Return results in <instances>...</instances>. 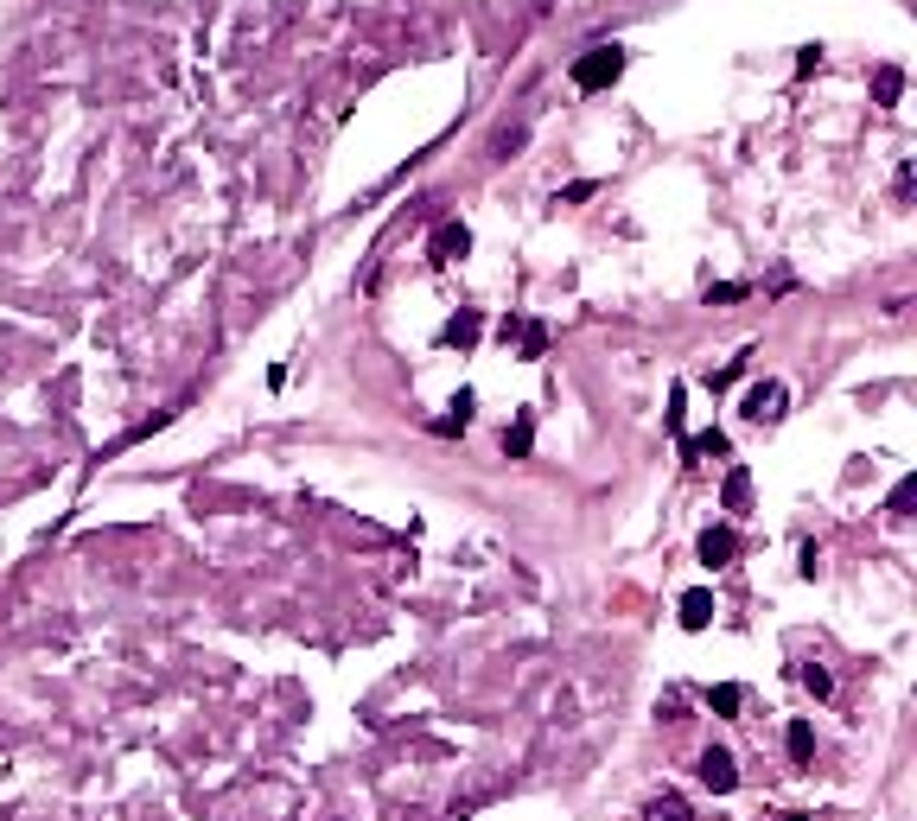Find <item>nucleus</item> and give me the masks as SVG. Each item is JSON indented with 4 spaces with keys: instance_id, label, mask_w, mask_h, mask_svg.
<instances>
[{
    "instance_id": "obj_1",
    "label": "nucleus",
    "mask_w": 917,
    "mask_h": 821,
    "mask_svg": "<svg viewBox=\"0 0 917 821\" xmlns=\"http://www.w3.org/2000/svg\"><path fill=\"white\" fill-rule=\"evenodd\" d=\"M574 90L580 96H599V90H612L618 77H625V45H593V51H580L574 58Z\"/></svg>"
},
{
    "instance_id": "obj_2",
    "label": "nucleus",
    "mask_w": 917,
    "mask_h": 821,
    "mask_svg": "<svg viewBox=\"0 0 917 821\" xmlns=\"http://www.w3.org/2000/svg\"><path fill=\"white\" fill-rule=\"evenodd\" d=\"M701 783H707L714 796H733V790H739V764H733V751L707 745V751H701Z\"/></svg>"
},
{
    "instance_id": "obj_3",
    "label": "nucleus",
    "mask_w": 917,
    "mask_h": 821,
    "mask_svg": "<svg viewBox=\"0 0 917 821\" xmlns=\"http://www.w3.org/2000/svg\"><path fill=\"white\" fill-rule=\"evenodd\" d=\"M465 249H472V230H465L459 217H446L440 230H434V242H427V261H434V268H446V261H459Z\"/></svg>"
},
{
    "instance_id": "obj_4",
    "label": "nucleus",
    "mask_w": 917,
    "mask_h": 821,
    "mask_svg": "<svg viewBox=\"0 0 917 821\" xmlns=\"http://www.w3.org/2000/svg\"><path fill=\"white\" fill-rule=\"evenodd\" d=\"M695 554H701V567H726V561H739V535L726 522H714V529H701Z\"/></svg>"
},
{
    "instance_id": "obj_5",
    "label": "nucleus",
    "mask_w": 917,
    "mask_h": 821,
    "mask_svg": "<svg viewBox=\"0 0 917 821\" xmlns=\"http://www.w3.org/2000/svg\"><path fill=\"white\" fill-rule=\"evenodd\" d=\"M739 414H746V421H777V414H784V382H752Z\"/></svg>"
},
{
    "instance_id": "obj_6",
    "label": "nucleus",
    "mask_w": 917,
    "mask_h": 821,
    "mask_svg": "<svg viewBox=\"0 0 917 821\" xmlns=\"http://www.w3.org/2000/svg\"><path fill=\"white\" fill-rule=\"evenodd\" d=\"M676 611H682V631H707V624H714V592H707V586H688Z\"/></svg>"
},
{
    "instance_id": "obj_7",
    "label": "nucleus",
    "mask_w": 917,
    "mask_h": 821,
    "mask_svg": "<svg viewBox=\"0 0 917 821\" xmlns=\"http://www.w3.org/2000/svg\"><path fill=\"white\" fill-rule=\"evenodd\" d=\"M746 503H752V471L733 465V471H726V484H720V510L726 516H746Z\"/></svg>"
},
{
    "instance_id": "obj_8",
    "label": "nucleus",
    "mask_w": 917,
    "mask_h": 821,
    "mask_svg": "<svg viewBox=\"0 0 917 821\" xmlns=\"http://www.w3.org/2000/svg\"><path fill=\"white\" fill-rule=\"evenodd\" d=\"M504 338L523 344V357H529V363L548 351V325H542V319H504Z\"/></svg>"
},
{
    "instance_id": "obj_9",
    "label": "nucleus",
    "mask_w": 917,
    "mask_h": 821,
    "mask_svg": "<svg viewBox=\"0 0 917 821\" xmlns=\"http://www.w3.org/2000/svg\"><path fill=\"white\" fill-rule=\"evenodd\" d=\"M478 338H484V319H478V312H459V319H446V331H440V344H453V351H472Z\"/></svg>"
},
{
    "instance_id": "obj_10",
    "label": "nucleus",
    "mask_w": 917,
    "mask_h": 821,
    "mask_svg": "<svg viewBox=\"0 0 917 821\" xmlns=\"http://www.w3.org/2000/svg\"><path fill=\"white\" fill-rule=\"evenodd\" d=\"M472 408H478V395H472V389H459V395H453V408H446L440 421H434V433H465V427H472Z\"/></svg>"
},
{
    "instance_id": "obj_11",
    "label": "nucleus",
    "mask_w": 917,
    "mask_h": 821,
    "mask_svg": "<svg viewBox=\"0 0 917 821\" xmlns=\"http://www.w3.org/2000/svg\"><path fill=\"white\" fill-rule=\"evenodd\" d=\"M784 751H790V764H809V758H816V732H809V720H790Z\"/></svg>"
},
{
    "instance_id": "obj_12",
    "label": "nucleus",
    "mask_w": 917,
    "mask_h": 821,
    "mask_svg": "<svg viewBox=\"0 0 917 821\" xmlns=\"http://www.w3.org/2000/svg\"><path fill=\"white\" fill-rule=\"evenodd\" d=\"M898 96H905V71L886 64V71L873 77V102H879V109H898Z\"/></svg>"
},
{
    "instance_id": "obj_13",
    "label": "nucleus",
    "mask_w": 917,
    "mask_h": 821,
    "mask_svg": "<svg viewBox=\"0 0 917 821\" xmlns=\"http://www.w3.org/2000/svg\"><path fill=\"white\" fill-rule=\"evenodd\" d=\"M529 446H535V414H516L510 433H504V452L510 459H529Z\"/></svg>"
},
{
    "instance_id": "obj_14",
    "label": "nucleus",
    "mask_w": 917,
    "mask_h": 821,
    "mask_svg": "<svg viewBox=\"0 0 917 821\" xmlns=\"http://www.w3.org/2000/svg\"><path fill=\"white\" fill-rule=\"evenodd\" d=\"M739 701H746V694H739V681H720V688H707V707H714L720 720H733Z\"/></svg>"
},
{
    "instance_id": "obj_15",
    "label": "nucleus",
    "mask_w": 917,
    "mask_h": 821,
    "mask_svg": "<svg viewBox=\"0 0 917 821\" xmlns=\"http://www.w3.org/2000/svg\"><path fill=\"white\" fill-rule=\"evenodd\" d=\"M911 503H917V471H905V478H898V484H892V497H886V510H892V516H905V510H911Z\"/></svg>"
},
{
    "instance_id": "obj_16",
    "label": "nucleus",
    "mask_w": 917,
    "mask_h": 821,
    "mask_svg": "<svg viewBox=\"0 0 917 821\" xmlns=\"http://www.w3.org/2000/svg\"><path fill=\"white\" fill-rule=\"evenodd\" d=\"M644 821H688V802L682 796H656L650 809H644Z\"/></svg>"
},
{
    "instance_id": "obj_17",
    "label": "nucleus",
    "mask_w": 917,
    "mask_h": 821,
    "mask_svg": "<svg viewBox=\"0 0 917 821\" xmlns=\"http://www.w3.org/2000/svg\"><path fill=\"white\" fill-rule=\"evenodd\" d=\"M746 363H752V357H739V363H726V370H707V389H733V382H739V376H746Z\"/></svg>"
},
{
    "instance_id": "obj_18",
    "label": "nucleus",
    "mask_w": 917,
    "mask_h": 821,
    "mask_svg": "<svg viewBox=\"0 0 917 821\" xmlns=\"http://www.w3.org/2000/svg\"><path fill=\"white\" fill-rule=\"evenodd\" d=\"M733 300H746V287H739V281H720V287H707V306H733Z\"/></svg>"
},
{
    "instance_id": "obj_19",
    "label": "nucleus",
    "mask_w": 917,
    "mask_h": 821,
    "mask_svg": "<svg viewBox=\"0 0 917 821\" xmlns=\"http://www.w3.org/2000/svg\"><path fill=\"white\" fill-rule=\"evenodd\" d=\"M803 688H809V694H835V675H828V669H816V662H809V669H803Z\"/></svg>"
},
{
    "instance_id": "obj_20",
    "label": "nucleus",
    "mask_w": 917,
    "mask_h": 821,
    "mask_svg": "<svg viewBox=\"0 0 917 821\" xmlns=\"http://www.w3.org/2000/svg\"><path fill=\"white\" fill-rule=\"evenodd\" d=\"M593 191H599L593 179H574V185H567V191H561V198H567V204H586V198H593Z\"/></svg>"
},
{
    "instance_id": "obj_21",
    "label": "nucleus",
    "mask_w": 917,
    "mask_h": 821,
    "mask_svg": "<svg viewBox=\"0 0 917 821\" xmlns=\"http://www.w3.org/2000/svg\"><path fill=\"white\" fill-rule=\"evenodd\" d=\"M784 821H816V815H784Z\"/></svg>"
}]
</instances>
